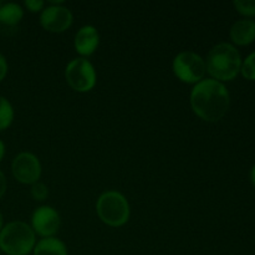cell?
Masks as SVG:
<instances>
[{"mask_svg": "<svg viewBox=\"0 0 255 255\" xmlns=\"http://www.w3.org/2000/svg\"><path fill=\"white\" fill-rule=\"evenodd\" d=\"M231 105V96L222 82L213 79L199 81L191 94V106L199 119L217 122L224 117Z\"/></svg>", "mask_w": 255, "mask_h": 255, "instance_id": "1", "label": "cell"}, {"mask_svg": "<svg viewBox=\"0 0 255 255\" xmlns=\"http://www.w3.org/2000/svg\"><path fill=\"white\" fill-rule=\"evenodd\" d=\"M208 74L217 81H231L236 79L242 69V57L238 50L228 42L212 47L206 61Z\"/></svg>", "mask_w": 255, "mask_h": 255, "instance_id": "2", "label": "cell"}, {"mask_svg": "<svg viewBox=\"0 0 255 255\" xmlns=\"http://www.w3.org/2000/svg\"><path fill=\"white\" fill-rule=\"evenodd\" d=\"M35 232L24 222H11L0 232V249L7 255H27L34 251Z\"/></svg>", "mask_w": 255, "mask_h": 255, "instance_id": "3", "label": "cell"}, {"mask_svg": "<svg viewBox=\"0 0 255 255\" xmlns=\"http://www.w3.org/2000/svg\"><path fill=\"white\" fill-rule=\"evenodd\" d=\"M100 219L110 227H121L129 218V204L124 194L115 191L105 192L96 203Z\"/></svg>", "mask_w": 255, "mask_h": 255, "instance_id": "4", "label": "cell"}, {"mask_svg": "<svg viewBox=\"0 0 255 255\" xmlns=\"http://www.w3.org/2000/svg\"><path fill=\"white\" fill-rule=\"evenodd\" d=\"M173 72L181 81L198 84L207 72L206 61L192 51H183L173 60Z\"/></svg>", "mask_w": 255, "mask_h": 255, "instance_id": "5", "label": "cell"}, {"mask_svg": "<svg viewBox=\"0 0 255 255\" xmlns=\"http://www.w3.org/2000/svg\"><path fill=\"white\" fill-rule=\"evenodd\" d=\"M66 81L75 91L87 92L96 85V71L86 59H75L69 62L65 71Z\"/></svg>", "mask_w": 255, "mask_h": 255, "instance_id": "6", "label": "cell"}, {"mask_svg": "<svg viewBox=\"0 0 255 255\" xmlns=\"http://www.w3.org/2000/svg\"><path fill=\"white\" fill-rule=\"evenodd\" d=\"M11 172L20 183L35 184L41 176V164L36 156L29 152H22L12 161Z\"/></svg>", "mask_w": 255, "mask_h": 255, "instance_id": "7", "label": "cell"}, {"mask_svg": "<svg viewBox=\"0 0 255 255\" xmlns=\"http://www.w3.org/2000/svg\"><path fill=\"white\" fill-rule=\"evenodd\" d=\"M40 22L47 31L62 32L71 26L72 14L67 7L61 5H51L42 10Z\"/></svg>", "mask_w": 255, "mask_h": 255, "instance_id": "8", "label": "cell"}, {"mask_svg": "<svg viewBox=\"0 0 255 255\" xmlns=\"http://www.w3.org/2000/svg\"><path fill=\"white\" fill-rule=\"evenodd\" d=\"M32 231L44 238L54 236L60 227V216L52 207H40L32 214Z\"/></svg>", "mask_w": 255, "mask_h": 255, "instance_id": "9", "label": "cell"}, {"mask_svg": "<svg viewBox=\"0 0 255 255\" xmlns=\"http://www.w3.org/2000/svg\"><path fill=\"white\" fill-rule=\"evenodd\" d=\"M100 44V36L96 27L91 25L81 27L75 36V49L80 55L90 56L96 51Z\"/></svg>", "mask_w": 255, "mask_h": 255, "instance_id": "10", "label": "cell"}, {"mask_svg": "<svg viewBox=\"0 0 255 255\" xmlns=\"http://www.w3.org/2000/svg\"><path fill=\"white\" fill-rule=\"evenodd\" d=\"M231 39L239 46H247L255 40V21L251 19L238 20L231 27Z\"/></svg>", "mask_w": 255, "mask_h": 255, "instance_id": "11", "label": "cell"}, {"mask_svg": "<svg viewBox=\"0 0 255 255\" xmlns=\"http://www.w3.org/2000/svg\"><path fill=\"white\" fill-rule=\"evenodd\" d=\"M34 255H67V248L64 242L55 237H50L35 244Z\"/></svg>", "mask_w": 255, "mask_h": 255, "instance_id": "12", "label": "cell"}, {"mask_svg": "<svg viewBox=\"0 0 255 255\" xmlns=\"http://www.w3.org/2000/svg\"><path fill=\"white\" fill-rule=\"evenodd\" d=\"M22 9L20 5L15 2H7L0 6V22L7 25V26H15L19 24L22 19Z\"/></svg>", "mask_w": 255, "mask_h": 255, "instance_id": "13", "label": "cell"}, {"mask_svg": "<svg viewBox=\"0 0 255 255\" xmlns=\"http://www.w3.org/2000/svg\"><path fill=\"white\" fill-rule=\"evenodd\" d=\"M14 120V110L5 97L0 96V131H4Z\"/></svg>", "mask_w": 255, "mask_h": 255, "instance_id": "14", "label": "cell"}, {"mask_svg": "<svg viewBox=\"0 0 255 255\" xmlns=\"http://www.w3.org/2000/svg\"><path fill=\"white\" fill-rule=\"evenodd\" d=\"M242 75L246 79L255 81V51L252 52L243 62H242Z\"/></svg>", "mask_w": 255, "mask_h": 255, "instance_id": "15", "label": "cell"}, {"mask_svg": "<svg viewBox=\"0 0 255 255\" xmlns=\"http://www.w3.org/2000/svg\"><path fill=\"white\" fill-rule=\"evenodd\" d=\"M237 11L244 16H255V0H237L234 1Z\"/></svg>", "mask_w": 255, "mask_h": 255, "instance_id": "16", "label": "cell"}, {"mask_svg": "<svg viewBox=\"0 0 255 255\" xmlns=\"http://www.w3.org/2000/svg\"><path fill=\"white\" fill-rule=\"evenodd\" d=\"M47 194H49V189H47V187L45 186L44 183H39V182H36L35 184H32L31 196L34 197L36 201H44V199L47 197Z\"/></svg>", "mask_w": 255, "mask_h": 255, "instance_id": "17", "label": "cell"}, {"mask_svg": "<svg viewBox=\"0 0 255 255\" xmlns=\"http://www.w3.org/2000/svg\"><path fill=\"white\" fill-rule=\"evenodd\" d=\"M25 5H26V7L30 11L37 12L40 11V10H42L45 2L42 1V0H26V1H25Z\"/></svg>", "mask_w": 255, "mask_h": 255, "instance_id": "18", "label": "cell"}, {"mask_svg": "<svg viewBox=\"0 0 255 255\" xmlns=\"http://www.w3.org/2000/svg\"><path fill=\"white\" fill-rule=\"evenodd\" d=\"M7 74V62L5 60V57L0 54V81L5 79Z\"/></svg>", "mask_w": 255, "mask_h": 255, "instance_id": "19", "label": "cell"}, {"mask_svg": "<svg viewBox=\"0 0 255 255\" xmlns=\"http://www.w3.org/2000/svg\"><path fill=\"white\" fill-rule=\"evenodd\" d=\"M6 178H5L4 173L0 171V199L2 198V196H4L5 192H6Z\"/></svg>", "mask_w": 255, "mask_h": 255, "instance_id": "20", "label": "cell"}, {"mask_svg": "<svg viewBox=\"0 0 255 255\" xmlns=\"http://www.w3.org/2000/svg\"><path fill=\"white\" fill-rule=\"evenodd\" d=\"M4 154H5V146L4 143H2V141H0V162H1V159L4 158Z\"/></svg>", "mask_w": 255, "mask_h": 255, "instance_id": "21", "label": "cell"}, {"mask_svg": "<svg viewBox=\"0 0 255 255\" xmlns=\"http://www.w3.org/2000/svg\"><path fill=\"white\" fill-rule=\"evenodd\" d=\"M251 179H252V183H253L255 187V166L253 167V169H252L251 172Z\"/></svg>", "mask_w": 255, "mask_h": 255, "instance_id": "22", "label": "cell"}, {"mask_svg": "<svg viewBox=\"0 0 255 255\" xmlns=\"http://www.w3.org/2000/svg\"><path fill=\"white\" fill-rule=\"evenodd\" d=\"M2 229V214L0 213V232H1Z\"/></svg>", "mask_w": 255, "mask_h": 255, "instance_id": "23", "label": "cell"}]
</instances>
